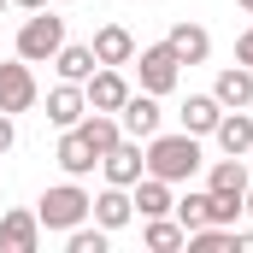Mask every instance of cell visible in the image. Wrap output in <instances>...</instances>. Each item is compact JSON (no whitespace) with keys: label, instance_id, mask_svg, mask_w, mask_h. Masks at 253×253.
I'll return each mask as SVG.
<instances>
[{"label":"cell","instance_id":"ba28073f","mask_svg":"<svg viewBox=\"0 0 253 253\" xmlns=\"http://www.w3.org/2000/svg\"><path fill=\"white\" fill-rule=\"evenodd\" d=\"M42 248V218L36 206H12L0 218V253H36Z\"/></svg>","mask_w":253,"mask_h":253},{"label":"cell","instance_id":"9a60e30c","mask_svg":"<svg viewBox=\"0 0 253 253\" xmlns=\"http://www.w3.org/2000/svg\"><path fill=\"white\" fill-rule=\"evenodd\" d=\"M165 42H171V53H177L183 65H206V59H212V36H206L200 24H189V18H177Z\"/></svg>","mask_w":253,"mask_h":253},{"label":"cell","instance_id":"ac0fdd59","mask_svg":"<svg viewBox=\"0 0 253 253\" xmlns=\"http://www.w3.org/2000/svg\"><path fill=\"white\" fill-rule=\"evenodd\" d=\"M212 94H218L224 112H230V106H253V71L248 65H224L218 83H212Z\"/></svg>","mask_w":253,"mask_h":253},{"label":"cell","instance_id":"8fae6325","mask_svg":"<svg viewBox=\"0 0 253 253\" xmlns=\"http://www.w3.org/2000/svg\"><path fill=\"white\" fill-rule=\"evenodd\" d=\"M83 118H88V94H83V83H59V88H47V124L77 129Z\"/></svg>","mask_w":253,"mask_h":253},{"label":"cell","instance_id":"d4e9b609","mask_svg":"<svg viewBox=\"0 0 253 253\" xmlns=\"http://www.w3.org/2000/svg\"><path fill=\"white\" fill-rule=\"evenodd\" d=\"M106 242H112V230H100V224L65 230V253H106Z\"/></svg>","mask_w":253,"mask_h":253},{"label":"cell","instance_id":"7402d4cb","mask_svg":"<svg viewBox=\"0 0 253 253\" xmlns=\"http://www.w3.org/2000/svg\"><path fill=\"white\" fill-rule=\"evenodd\" d=\"M141 224H147V230H141V242H147L153 253H177L183 242H189V230H183L171 212H165V218H141Z\"/></svg>","mask_w":253,"mask_h":253},{"label":"cell","instance_id":"5b68a950","mask_svg":"<svg viewBox=\"0 0 253 253\" xmlns=\"http://www.w3.org/2000/svg\"><path fill=\"white\" fill-rule=\"evenodd\" d=\"M36 100H42V88H36V65L18 59V53H12V59H0V112H12V118H18V112H30Z\"/></svg>","mask_w":253,"mask_h":253},{"label":"cell","instance_id":"603a6c76","mask_svg":"<svg viewBox=\"0 0 253 253\" xmlns=\"http://www.w3.org/2000/svg\"><path fill=\"white\" fill-rule=\"evenodd\" d=\"M183 248L189 253H236V224H200V230H189Z\"/></svg>","mask_w":253,"mask_h":253},{"label":"cell","instance_id":"83f0119b","mask_svg":"<svg viewBox=\"0 0 253 253\" xmlns=\"http://www.w3.org/2000/svg\"><path fill=\"white\" fill-rule=\"evenodd\" d=\"M236 253H253V230H236Z\"/></svg>","mask_w":253,"mask_h":253},{"label":"cell","instance_id":"d6986e66","mask_svg":"<svg viewBox=\"0 0 253 253\" xmlns=\"http://www.w3.org/2000/svg\"><path fill=\"white\" fill-rule=\"evenodd\" d=\"M177 118H183V129H189V135H212V129H218V118H224V106H218V94H189V100L177 106Z\"/></svg>","mask_w":253,"mask_h":253},{"label":"cell","instance_id":"8992f818","mask_svg":"<svg viewBox=\"0 0 253 253\" xmlns=\"http://www.w3.org/2000/svg\"><path fill=\"white\" fill-rule=\"evenodd\" d=\"M141 171H147V147H141L135 135H124L112 153H100V177H106V183H118V189H135V183H141Z\"/></svg>","mask_w":253,"mask_h":253},{"label":"cell","instance_id":"1f68e13d","mask_svg":"<svg viewBox=\"0 0 253 253\" xmlns=\"http://www.w3.org/2000/svg\"><path fill=\"white\" fill-rule=\"evenodd\" d=\"M248 171H253V147H248Z\"/></svg>","mask_w":253,"mask_h":253},{"label":"cell","instance_id":"e0dca14e","mask_svg":"<svg viewBox=\"0 0 253 253\" xmlns=\"http://www.w3.org/2000/svg\"><path fill=\"white\" fill-rule=\"evenodd\" d=\"M88 47H94V59H100V65H129V59H135V36H129L124 24H100Z\"/></svg>","mask_w":253,"mask_h":253},{"label":"cell","instance_id":"7a4b0ae2","mask_svg":"<svg viewBox=\"0 0 253 253\" xmlns=\"http://www.w3.org/2000/svg\"><path fill=\"white\" fill-rule=\"evenodd\" d=\"M88 206H94V194L83 189L77 177H65V183H53V189L36 200V218H42V230H53V236H65V230H77V224H88Z\"/></svg>","mask_w":253,"mask_h":253},{"label":"cell","instance_id":"f546056e","mask_svg":"<svg viewBox=\"0 0 253 253\" xmlns=\"http://www.w3.org/2000/svg\"><path fill=\"white\" fill-rule=\"evenodd\" d=\"M242 212H248V218H253V183H248V200H242Z\"/></svg>","mask_w":253,"mask_h":253},{"label":"cell","instance_id":"6da1fadb","mask_svg":"<svg viewBox=\"0 0 253 253\" xmlns=\"http://www.w3.org/2000/svg\"><path fill=\"white\" fill-rule=\"evenodd\" d=\"M141 147H147V177H165L171 189H177V183H189L194 171L206 165L200 135H189V129H171V135L159 129V135H147Z\"/></svg>","mask_w":253,"mask_h":253},{"label":"cell","instance_id":"30bf717a","mask_svg":"<svg viewBox=\"0 0 253 253\" xmlns=\"http://www.w3.org/2000/svg\"><path fill=\"white\" fill-rule=\"evenodd\" d=\"M248 183H253V171H248V159H236V153H224V159L206 165V189L218 200H248Z\"/></svg>","mask_w":253,"mask_h":253},{"label":"cell","instance_id":"52a82bcc","mask_svg":"<svg viewBox=\"0 0 253 253\" xmlns=\"http://www.w3.org/2000/svg\"><path fill=\"white\" fill-rule=\"evenodd\" d=\"M83 94H88V112H118V106L129 100L124 65H94V77L83 83Z\"/></svg>","mask_w":253,"mask_h":253},{"label":"cell","instance_id":"7c38bea8","mask_svg":"<svg viewBox=\"0 0 253 253\" xmlns=\"http://www.w3.org/2000/svg\"><path fill=\"white\" fill-rule=\"evenodd\" d=\"M212 141H218V153L248 159V147H253V112L248 106H230V112L218 118V129H212Z\"/></svg>","mask_w":253,"mask_h":253},{"label":"cell","instance_id":"44dd1931","mask_svg":"<svg viewBox=\"0 0 253 253\" xmlns=\"http://www.w3.org/2000/svg\"><path fill=\"white\" fill-rule=\"evenodd\" d=\"M94 47H83V42H65L59 53H53V71H59V83H88L94 77Z\"/></svg>","mask_w":253,"mask_h":253},{"label":"cell","instance_id":"9c48e42d","mask_svg":"<svg viewBox=\"0 0 253 253\" xmlns=\"http://www.w3.org/2000/svg\"><path fill=\"white\" fill-rule=\"evenodd\" d=\"M159 94H147V88H129V100L118 106V124H124V135H135V141H147V135H159Z\"/></svg>","mask_w":253,"mask_h":253},{"label":"cell","instance_id":"2e32d148","mask_svg":"<svg viewBox=\"0 0 253 253\" xmlns=\"http://www.w3.org/2000/svg\"><path fill=\"white\" fill-rule=\"evenodd\" d=\"M129 200H135V218H165V212L177 206L171 183H165V177H147V171H141V183L129 189Z\"/></svg>","mask_w":253,"mask_h":253},{"label":"cell","instance_id":"484cf974","mask_svg":"<svg viewBox=\"0 0 253 253\" xmlns=\"http://www.w3.org/2000/svg\"><path fill=\"white\" fill-rule=\"evenodd\" d=\"M236 65H248V71H253V24L236 36Z\"/></svg>","mask_w":253,"mask_h":253},{"label":"cell","instance_id":"277c9868","mask_svg":"<svg viewBox=\"0 0 253 253\" xmlns=\"http://www.w3.org/2000/svg\"><path fill=\"white\" fill-rule=\"evenodd\" d=\"M135 77H141V88L147 94H171L177 83H183V59L171 53V42H147V47H135Z\"/></svg>","mask_w":253,"mask_h":253},{"label":"cell","instance_id":"836d02e7","mask_svg":"<svg viewBox=\"0 0 253 253\" xmlns=\"http://www.w3.org/2000/svg\"><path fill=\"white\" fill-rule=\"evenodd\" d=\"M59 6H71V0H59Z\"/></svg>","mask_w":253,"mask_h":253},{"label":"cell","instance_id":"4dcf8cb0","mask_svg":"<svg viewBox=\"0 0 253 253\" xmlns=\"http://www.w3.org/2000/svg\"><path fill=\"white\" fill-rule=\"evenodd\" d=\"M236 6H242V12H253V0H236Z\"/></svg>","mask_w":253,"mask_h":253},{"label":"cell","instance_id":"cb8c5ba5","mask_svg":"<svg viewBox=\"0 0 253 253\" xmlns=\"http://www.w3.org/2000/svg\"><path fill=\"white\" fill-rule=\"evenodd\" d=\"M171 218H177L183 230H200V224H212V189H189L177 206H171Z\"/></svg>","mask_w":253,"mask_h":253},{"label":"cell","instance_id":"4fadbf2b","mask_svg":"<svg viewBox=\"0 0 253 253\" xmlns=\"http://www.w3.org/2000/svg\"><path fill=\"white\" fill-rule=\"evenodd\" d=\"M88 218H94L100 230H124L129 218H135V200H129V189H118V183H106V189L94 194V206H88Z\"/></svg>","mask_w":253,"mask_h":253},{"label":"cell","instance_id":"f1b7e54d","mask_svg":"<svg viewBox=\"0 0 253 253\" xmlns=\"http://www.w3.org/2000/svg\"><path fill=\"white\" fill-rule=\"evenodd\" d=\"M12 6H24V12H42V6H47V0H12Z\"/></svg>","mask_w":253,"mask_h":253},{"label":"cell","instance_id":"d6a6232c","mask_svg":"<svg viewBox=\"0 0 253 253\" xmlns=\"http://www.w3.org/2000/svg\"><path fill=\"white\" fill-rule=\"evenodd\" d=\"M0 6H12V0H0Z\"/></svg>","mask_w":253,"mask_h":253},{"label":"cell","instance_id":"3957f363","mask_svg":"<svg viewBox=\"0 0 253 253\" xmlns=\"http://www.w3.org/2000/svg\"><path fill=\"white\" fill-rule=\"evenodd\" d=\"M65 47V18L53 6H42V12H30L24 24H18V42H12V53L30 65H53V53Z\"/></svg>","mask_w":253,"mask_h":253},{"label":"cell","instance_id":"4316f807","mask_svg":"<svg viewBox=\"0 0 253 253\" xmlns=\"http://www.w3.org/2000/svg\"><path fill=\"white\" fill-rule=\"evenodd\" d=\"M18 147V124H12V112H0V153H12Z\"/></svg>","mask_w":253,"mask_h":253},{"label":"cell","instance_id":"5bb4252c","mask_svg":"<svg viewBox=\"0 0 253 253\" xmlns=\"http://www.w3.org/2000/svg\"><path fill=\"white\" fill-rule=\"evenodd\" d=\"M53 159H59V171H65V177H77V183H83V177L100 165V153H94V147H88L77 129H59V147H53Z\"/></svg>","mask_w":253,"mask_h":253},{"label":"cell","instance_id":"ffe728a7","mask_svg":"<svg viewBox=\"0 0 253 253\" xmlns=\"http://www.w3.org/2000/svg\"><path fill=\"white\" fill-rule=\"evenodd\" d=\"M77 135H83L94 153H112V147L124 141V124H118V112H88V118L77 124Z\"/></svg>","mask_w":253,"mask_h":253}]
</instances>
